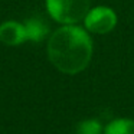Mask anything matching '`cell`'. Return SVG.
Here are the masks:
<instances>
[{
    "instance_id": "obj_1",
    "label": "cell",
    "mask_w": 134,
    "mask_h": 134,
    "mask_svg": "<svg viewBox=\"0 0 134 134\" xmlns=\"http://www.w3.org/2000/svg\"><path fill=\"white\" fill-rule=\"evenodd\" d=\"M48 56L58 71L75 75L90 64L92 41L85 29L75 25H65L52 33L48 42Z\"/></svg>"
},
{
    "instance_id": "obj_2",
    "label": "cell",
    "mask_w": 134,
    "mask_h": 134,
    "mask_svg": "<svg viewBox=\"0 0 134 134\" xmlns=\"http://www.w3.org/2000/svg\"><path fill=\"white\" fill-rule=\"evenodd\" d=\"M90 0H46L49 15L62 25H75L90 12Z\"/></svg>"
},
{
    "instance_id": "obj_3",
    "label": "cell",
    "mask_w": 134,
    "mask_h": 134,
    "mask_svg": "<svg viewBox=\"0 0 134 134\" xmlns=\"http://www.w3.org/2000/svg\"><path fill=\"white\" fill-rule=\"evenodd\" d=\"M87 30L98 35L108 33L115 27L117 25V15L113 9L105 6H98L91 9L84 19Z\"/></svg>"
},
{
    "instance_id": "obj_4",
    "label": "cell",
    "mask_w": 134,
    "mask_h": 134,
    "mask_svg": "<svg viewBox=\"0 0 134 134\" xmlns=\"http://www.w3.org/2000/svg\"><path fill=\"white\" fill-rule=\"evenodd\" d=\"M0 41L6 45H20L26 39L25 25L18 22H4L0 25Z\"/></svg>"
},
{
    "instance_id": "obj_5",
    "label": "cell",
    "mask_w": 134,
    "mask_h": 134,
    "mask_svg": "<svg viewBox=\"0 0 134 134\" xmlns=\"http://www.w3.org/2000/svg\"><path fill=\"white\" fill-rule=\"evenodd\" d=\"M26 39L33 42H41L48 33V25L41 19H29L25 25Z\"/></svg>"
},
{
    "instance_id": "obj_6",
    "label": "cell",
    "mask_w": 134,
    "mask_h": 134,
    "mask_svg": "<svg viewBox=\"0 0 134 134\" xmlns=\"http://www.w3.org/2000/svg\"><path fill=\"white\" fill-rule=\"evenodd\" d=\"M104 134H134V120L118 118L107 125Z\"/></svg>"
},
{
    "instance_id": "obj_7",
    "label": "cell",
    "mask_w": 134,
    "mask_h": 134,
    "mask_svg": "<svg viewBox=\"0 0 134 134\" xmlns=\"http://www.w3.org/2000/svg\"><path fill=\"white\" fill-rule=\"evenodd\" d=\"M76 134H101V124L97 120H85L78 124Z\"/></svg>"
}]
</instances>
